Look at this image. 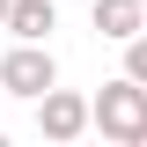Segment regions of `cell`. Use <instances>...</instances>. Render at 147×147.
I'll return each mask as SVG.
<instances>
[{"label":"cell","mask_w":147,"mask_h":147,"mask_svg":"<svg viewBox=\"0 0 147 147\" xmlns=\"http://www.w3.org/2000/svg\"><path fill=\"white\" fill-rule=\"evenodd\" d=\"M37 132H44V140H81V132H88V96H74V88H44L37 96Z\"/></svg>","instance_id":"3957f363"},{"label":"cell","mask_w":147,"mask_h":147,"mask_svg":"<svg viewBox=\"0 0 147 147\" xmlns=\"http://www.w3.org/2000/svg\"><path fill=\"white\" fill-rule=\"evenodd\" d=\"M96 30H103L110 44H125V37L147 30V7H140V0H96Z\"/></svg>","instance_id":"5b68a950"},{"label":"cell","mask_w":147,"mask_h":147,"mask_svg":"<svg viewBox=\"0 0 147 147\" xmlns=\"http://www.w3.org/2000/svg\"><path fill=\"white\" fill-rule=\"evenodd\" d=\"M0 22H7V0H0Z\"/></svg>","instance_id":"52a82bcc"},{"label":"cell","mask_w":147,"mask_h":147,"mask_svg":"<svg viewBox=\"0 0 147 147\" xmlns=\"http://www.w3.org/2000/svg\"><path fill=\"white\" fill-rule=\"evenodd\" d=\"M140 7H147V0H140Z\"/></svg>","instance_id":"ba28073f"},{"label":"cell","mask_w":147,"mask_h":147,"mask_svg":"<svg viewBox=\"0 0 147 147\" xmlns=\"http://www.w3.org/2000/svg\"><path fill=\"white\" fill-rule=\"evenodd\" d=\"M52 81H59V59H52V44H22V37H15V52L0 59V96H30V103H37Z\"/></svg>","instance_id":"7a4b0ae2"},{"label":"cell","mask_w":147,"mask_h":147,"mask_svg":"<svg viewBox=\"0 0 147 147\" xmlns=\"http://www.w3.org/2000/svg\"><path fill=\"white\" fill-rule=\"evenodd\" d=\"M88 125L118 147H140L147 140V81H132V74L103 81V96H88Z\"/></svg>","instance_id":"6da1fadb"},{"label":"cell","mask_w":147,"mask_h":147,"mask_svg":"<svg viewBox=\"0 0 147 147\" xmlns=\"http://www.w3.org/2000/svg\"><path fill=\"white\" fill-rule=\"evenodd\" d=\"M7 37H22V44H44V37L59 30V7L52 0H7V22H0Z\"/></svg>","instance_id":"277c9868"},{"label":"cell","mask_w":147,"mask_h":147,"mask_svg":"<svg viewBox=\"0 0 147 147\" xmlns=\"http://www.w3.org/2000/svg\"><path fill=\"white\" fill-rule=\"evenodd\" d=\"M125 74H132V81H147V30L125 37Z\"/></svg>","instance_id":"8992f818"}]
</instances>
